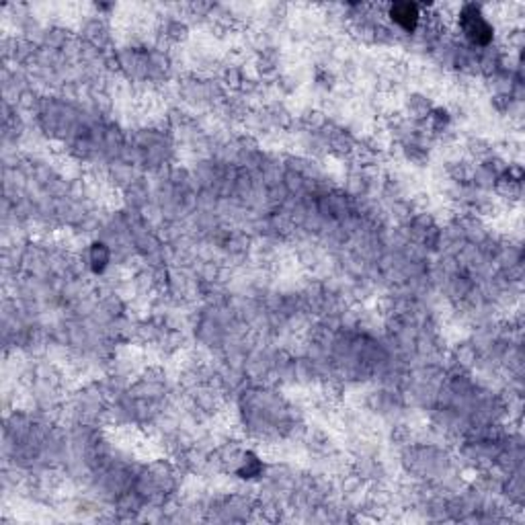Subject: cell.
Here are the masks:
<instances>
[{
    "mask_svg": "<svg viewBox=\"0 0 525 525\" xmlns=\"http://www.w3.org/2000/svg\"><path fill=\"white\" fill-rule=\"evenodd\" d=\"M464 29L468 37L476 43H486L491 39V27L486 25V21L478 15L474 6H468L464 13Z\"/></svg>",
    "mask_w": 525,
    "mask_h": 525,
    "instance_id": "cell-1",
    "label": "cell"
},
{
    "mask_svg": "<svg viewBox=\"0 0 525 525\" xmlns=\"http://www.w3.org/2000/svg\"><path fill=\"white\" fill-rule=\"evenodd\" d=\"M392 19H394L398 25H402L405 29H414V25H416V21H419V10H416L414 4H409V2H405V4H394V6H392Z\"/></svg>",
    "mask_w": 525,
    "mask_h": 525,
    "instance_id": "cell-2",
    "label": "cell"
}]
</instances>
